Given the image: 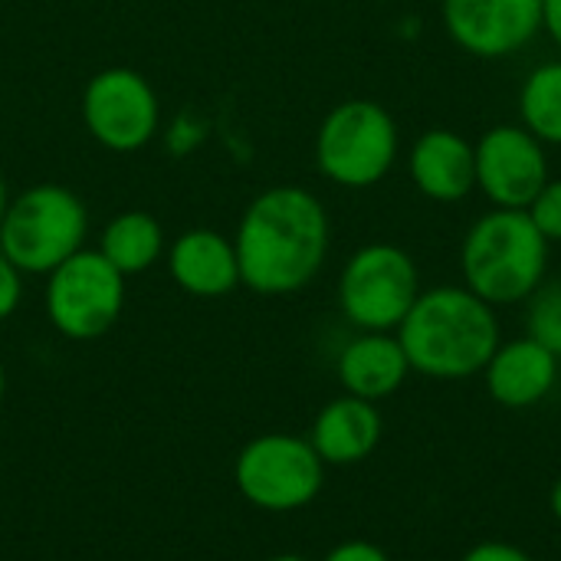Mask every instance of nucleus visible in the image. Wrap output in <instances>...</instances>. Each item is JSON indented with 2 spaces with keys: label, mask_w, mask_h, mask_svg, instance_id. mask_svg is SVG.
Masks as SVG:
<instances>
[{
  "label": "nucleus",
  "mask_w": 561,
  "mask_h": 561,
  "mask_svg": "<svg viewBox=\"0 0 561 561\" xmlns=\"http://www.w3.org/2000/svg\"><path fill=\"white\" fill-rule=\"evenodd\" d=\"M240 286L260 296H289L316 279L329 253V214L322 201L296 184L256 194L237 224Z\"/></svg>",
  "instance_id": "obj_1"
},
{
  "label": "nucleus",
  "mask_w": 561,
  "mask_h": 561,
  "mask_svg": "<svg viewBox=\"0 0 561 561\" xmlns=\"http://www.w3.org/2000/svg\"><path fill=\"white\" fill-rule=\"evenodd\" d=\"M408 365L431 378H470L483 371L500 348V322L493 306L470 289L440 286L411 306L398 325Z\"/></svg>",
  "instance_id": "obj_2"
},
{
  "label": "nucleus",
  "mask_w": 561,
  "mask_h": 561,
  "mask_svg": "<svg viewBox=\"0 0 561 561\" xmlns=\"http://www.w3.org/2000/svg\"><path fill=\"white\" fill-rule=\"evenodd\" d=\"M549 240L526 210H493L473 224L460 263L467 289L490 306L529 299L546 276Z\"/></svg>",
  "instance_id": "obj_3"
},
{
  "label": "nucleus",
  "mask_w": 561,
  "mask_h": 561,
  "mask_svg": "<svg viewBox=\"0 0 561 561\" xmlns=\"http://www.w3.org/2000/svg\"><path fill=\"white\" fill-rule=\"evenodd\" d=\"M89 210L66 184L39 181L10 197L0 220V253L23 276H49L85 247Z\"/></svg>",
  "instance_id": "obj_4"
},
{
  "label": "nucleus",
  "mask_w": 561,
  "mask_h": 561,
  "mask_svg": "<svg viewBox=\"0 0 561 561\" xmlns=\"http://www.w3.org/2000/svg\"><path fill=\"white\" fill-rule=\"evenodd\" d=\"M398 158V125L391 112L371 99L335 105L316 135L319 171L342 187L378 184Z\"/></svg>",
  "instance_id": "obj_5"
},
{
  "label": "nucleus",
  "mask_w": 561,
  "mask_h": 561,
  "mask_svg": "<svg viewBox=\"0 0 561 561\" xmlns=\"http://www.w3.org/2000/svg\"><path fill=\"white\" fill-rule=\"evenodd\" d=\"M46 316L72 342L102 339L125 309V276L99 253L82 247L46 276Z\"/></svg>",
  "instance_id": "obj_6"
},
{
  "label": "nucleus",
  "mask_w": 561,
  "mask_h": 561,
  "mask_svg": "<svg viewBox=\"0 0 561 561\" xmlns=\"http://www.w3.org/2000/svg\"><path fill=\"white\" fill-rule=\"evenodd\" d=\"M79 115L95 145L115 154L141 151L161 128V102L154 85L131 66H108L89 76Z\"/></svg>",
  "instance_id": "obj_7"
},
{
  "label": "nucleus",
  "mask_w": 561,
  "mask_h": 561,
  "mask_svg": "<svg viewBox=\"0 0 561 561\" xmlns=\"http://www.w3.org/2000/svg\"><path fill=\"white\" fill-rule=\"evenodd\" d=\"M414 260L391 243L362 247L342 270L339 302L352 325L365 332H388L404 322L417 302Z\"/></svg>",
  "instance_id": "obj_8"
},
{
  "label": "nucleus",
  "mask_w": 561,
  "mask_h": 561,
  "mask_svg": "<svg viewBox=\"0 0 561 561\" xmlns=\"http://www.w3.org/2000/svg\"><path fill=\"white\" fill-rule=\"evenodd\" d=\"M322 457L302 437L263 434L237 457L240 493L266 513H293L309 506L322 490Z\"/></svg>",
  "instance_id": "obj_9"
},
{
  "label": "nucleus",
  "mask_w": 561,
  "mask_h": 561,
  "mask_svg": "<svg viewBox=\"0 0 561 561\" xmlns=\"http://www.w3.org/2000/svg\"><path fill=\"white\" fill-rule=\"evenodd\" d=\"M477 184L506 210H526L549 184L542 141L529 128L496 125L477 145Z\"/></svg>",
  "instance_id": "obj_10"
},
{
  "label": "nucleus",
  "mask_w": 561,
  "mask_h": 561,
  "mask_svg": "<svg viewBox=\"0 0 561 561\" xmlns=\"http://www.w3.org/2000/svg\"><path fill=\"white\" fill-rule=\"evenodd\" d=\"M444 23L467 53L500 59L542 30V0H444Z\"/></svg>",
  "instance_id": "obj_11"
},
{
  "label": "nucleus",
  "mask_w": 561,
  "mask_h": 561,
  "mask_svg": "<svg viewBox=\"0 0 561 561\" xmlns=\"http://www.w3.org/2000/svg\"><path fill=\"white\" fill-rule=\"evenodd\" d=\"M174 286L197 299H220L240 286L237 247L230 237L210 227H191L164 250Z\"/></svg>",
  "instance_id": "obj_12"
},
{
  "label": "nucleus",
  "mask_w": 561,
  "mask_h": 561,
  "mask_svg": "<svg viewBox=\"0 0 561 561\" xmlns=\"http://www.w3.org/2000/svg\"><path fill=\"white\" fill-rule=\"evenodd\" d=\"M411 178L434 201H460L477 187V148L457 131H424L411 148Z\"/></svg>",
  "instance_id": "obj_13"
},
{
  "label": "nucleus",
  "mask_w": 561,
  "mask_h": 561,
  "mask_svg": "<svg viewBox=\"0 0 561 561\" xmlns=\"http://www.w3.org/2000/svg\"><path fill=\"white\" fill-rule=\"evenodd\" d=\"M559 378V358L536 339H516L493 352L486 365L490 394L503 408H533L539 404Z\"/></svg>",
  "instance_id": "obj_14"
},
{
  "label": "nucleus",
  "mask_w": 561,
  "mask_h": 561,
  "mask_svg": "<svg viewBox=\"0 0 561 561\" xmlns=\"http://www.w3.org/2000/svg\"><path fill=\"white\" fill-rule=\"evenodd\" d=\"M381 440V414L371 401H362L355 394L339 398L322 408L312 427V447L322 457V463L348 467L365 460Z\"/></svg>",
  "instance_id": "obj_15"
},
{
  "label": "nucleus",
  "mask_w": 561,
  "mask_h": 561,
  "mask_svg": "<svg viewBox=\"0 0 561 561\" xmlns=\"http://www.w3.org/2000/svg\"><path fill=\"white\" fill-rule=\"evenodd\" d=\"M408 355L388 332H365L345 345L339 358V378L348 394L362 401H378L394 394L408 378Z\"/></svg>",
  "instance_id": "obj_16"
},
{
  "label": "nucleus",
  "mask_w": 561,
  "mask_h": 561,
  "mask_svg": "<svg viewBox=\"0 0 561 561\" xmlns=\"http://www.w3.org/2000/svg\"><path fill=\"white\" fill-rule=\"evenodd\" d=\"M125 279L148 273L168 250L164 243V227L154 214L148 210H122L115 214L99 237L95 247Z\"/></svg>",
  "instance_id": "obj_17"
},
{
  "label": "nucleus",
  "mask_w": 561,
  "mask_h": 561,
  "mask_svg": "<svg viewBox=\"0 0 561 561\" xmlns=\"http://www.w3.org/2000/svg\"><path fill=\"white\" fill-rule=\"evenodd\" d=\"M519 112L539 141L561 145V62H546L529 72L519 92Z\"/></svg>",
  "instance_id": "obj_18"
},
{
  "label": "nucleus",
  "mask_w": 561,
  "mask_h": 561,
  "mask_svg": "<svg viewBox=\"0 0 561 561\" xmlns=\"http://www.w3.org/2000/svg\"><path fill=\"white\" fill-rule=\"evenodd\" d=\"M529 339L546 345L556 358H561V279L539 283V289L529 296V316H526Z\"/></svg>",
  "instance_id": "obj_19"
},
{
  "label": "nucleus",
  "mask_w": 561,
  "mask_h": 561,
  "mask_svg": "<svg viewBox=\"0 0 561 561\" xmlns=\"http://www.w3.org/2000/svg\"><path fill=\"white\" fill-rule=\"evenodd\" d=\"M526 214L546 240H561V181H549L526 207Z\"/></svg>",
  "instance_id": "obj_20"
},
{
  "label": "nucleus",
  "mask_w": 561,
  "mask_h": 561,
  "mask_svg": "<svg viewBox=\"0 0 561 561\" xmlns=\"http://www.w3.org/2000/svg\"><path fill=\"white\" fill-rule=\"evenodd\" d=\"M23 293V273L0 253V322L13 316Z\"/></svg>",
  "instance_id": "obj_21"
},
{
  "label": "nucleus",
  "mask_w": 561,
  "mask_h": 561,
  "mask_svg": "<svg viewBox=\"0 0 561 561\" xmlns=\"http://www.w3.org/2000/svg\"><path fill=\"white\" fill-rule=\"evenodd\" d=\"M463 561H533V559H529L523 549H516V546H506V542H483V546L470 549Z\"/></svg>",
  "instance_id": "obj_22"
},
{
  "label": "nucleus",
  "mask_w": 561,
  "mask_h": 561,
  "mask_svg": "<svg viewBox=\"0 0 561 561\" xmlns=\"http://www.w3.org/2000/svg\"><path fill=\"white\" fill-rule=\"evenodd\" d=\"M325 561H388V556L371 542H342L325 556Z\"/></svg>",
  "instance_id": "obj_23"
},
{
  "label": "nucleus",
  "mask_w": 561,
  "mask_h": 561,
  "mask_svg": "<svg viewBox=\"0 0 561 561\" xmlns=\"http://www.w3.org/2000/svg\"><path fill=\"white\" fill-rule=\"evenodd\" d=\"M542 26L561 46V0H542Z\"/></svg>",
  "instance_id": "obj_24"
},
{
  "label": "nucleus",
  "mask_w": 561,
  "mask_h": 561,
  "mask_svg": "<svg viewBox=\"0 0 561 561\" xmlns=\"http://www.w3.org/2000/svg\"><path fill=\"white\" fill-rule=\"evenodd\" d=\"M7 204H10V187H7V181H3V174H0V220H3V214H7Z\"/></svg>",
  "instance_id": "obj_25"
},
{
  "label": "nucleus",
  "mask_w": 561,
  "mask_h": 561,
  "mask_svg": "<svg viewBox=\"0 0 561 561\" xmlns=\"http://www.w3.org/2000/svg\"><path fill=\"white\" fill-rule=\"evenodd\" d=\"M552 513H556V519L561 523V480L556 483V490H552Z\"/></svg>",
  "instance_id": "obj_26"
},
{
  "label": "nucleus",
  "mask_w": 561,
  "mask_h": 561,
  "mask_svg": "<svg viewBox=\"0 0 561 561\" xmlns=\"http://www.w3.org/2000/svg\"><path fill=\"white\" fill-rule=\"evenodd\" d=\"M270 561H309V559H302V556H276V559H270Z\"/></svg>",
  "instance_id": "obj_27"
},
{
  "label": "nucleus",
  "mask_w": 561,
  "mask_h": 561,
  "mask_svg": "<svg viewBox=\"0 0 561 561\" xmlns=\"http://www.w3.org/2000/svg\"><path fill=\"white\" fill-rule=\"evenodd\" d=\"M3 385H7V381H3V365H0V398H3Z\"/></svg>",
  "instance_id": "obj_28"
}]
</instances>
